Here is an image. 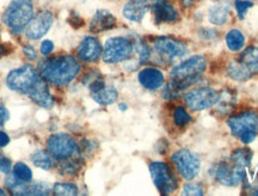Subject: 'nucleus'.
I'll return each mask as SVG.
<instances>
[{
    "label": "nucleus",
    "mask_w": 258,
    "mask_h": 196,
    "mask_svg": "<svg viewBox=\"0 0 258 196\" xmlns=\"http://www.w3.org/2000/svg\"><path fill=\"white\" fill-rule=\"evenodd\" d=\"M228 16H230V6L227 3H217L209 9V21L215 25L225 24L228 21Z\"/></svg>",
    "instance_id": "obj_23"
},
{
    "label": "nucleus",
    "mask_w": 258,
    "mask_h": 196,
    "mask_svg": "<svg viewBox=\"0 0 258 196\" xmlns=\"http://www.w3.org/2000/svg\"><path fill=\"white\" fill-rule=\"evenodd\" d=\"M54 49V44L51 41L49 40H46L43 41L41 44V53L43 54V55H48V54H50L51 51Z\"/></svg>",
    "instance_id": "obj_32"
},
{
    "label": "nucleus",
    "mask_w": 258,
    "mask_h": 196,
    "mask_svg": "<svg viewBox=\"0 0 258 196\" xmlns=\"http://www.w3.org/2000/svg\"><path fill=\"white\" fill-rule=\"evenodd\" d=\"M148 6L146 3H140L132 0L128 4L124 5L123 8V16L132 22H140L146 15Z\"/></svg>",
    "instance_id": "obj_22"
},
{
    "label": "nucleus",
    "mask_w": 258,
    "mask_h": 196,
    "mask_svg": "<svg viewBox=\"0 0 258 196\" xmlns=\"http://www.w3.org/2000/svg\"><path fill=\"white\" fill-rule=\"evenodd\" d=\"M252 153L249 150H237L226 162H221L215 169V177L228 187L239 184L245 176V169L250 166Z\"/></svg>",
    "instance_id": "obj_2"
},
{
    "label": "nucleus",
    "mask_w": 258,
    "mask_h": 196,
    "mask_svg": "<svg viewBox=\"0 0 258 196\" xmlns=\"http://www.w3.org/2000/svg\"><path fill=\"white\" fill-rule=\"evenodd\" d=\"M53 192L60 196H73L78 194V188L72 183H56L53 188Z\"/></svg>",
    "instance_id": "obj_27"
},
{
    "label": "nucleus",
    "mask_w": 258,
    "mask_h": 196,
    "mask_svg": "<svg viewBox=\"0 0 258 196\" xmlns=\"http://www.w3.org/2000/svg\"><path fill=\"white\" fill-rule=\"evenodd\" d=\"M54 22V16L50 11L43 10V11L37 12L36 15L32 16L25 30V36L29 40H40L43 37L51 27Z\"/></svg>",
    "instance_id": "obj_11"
},
{
    "label": "nucleus",
    "mask_w": 258,
    "mask_h": 196,
    "mask_svg": "<svg viewBox=\"0 0 258 196\" xmlns=\"http://www.w3.org/2000/svg\"><path fill=\"white\" fill-rule=\"evenodd\" d=\"M102 55L101 43L95 37L86 36L83 38L78 47V57L86 62H93Z\"/></svg>",
    "instance_id": "obj_17"
},
{
    "label": "nucleus",
    "mask_w": 258,
    "mask_h": 196,
    "mask_svg": "<svg viewBox=\"0 0 258 196\" xmlns=\"http://www.w3.org/2000/svg\"><path fill=\"white\" fill-rule=\"evenodd\" d=\"M10 143V138L4 132L0 130V147H4L6 145H9Z\"/></svg>",
    "instance_id": "obj_36"
},
{
    "label": "nucleus",
    "mask_w": 258,
    "mask_h": 196,
    "mask_svg": "<svg viewBox=\"0 0 258 196\" xmlns=\"http://www.w3.org/2000/svg\"><path fill=\"white\" fill-rule=\"evenodd\" d=\"M153 182L161 194L167 195L177 189V179L170 166L163 162H154L150 165Z\"/></svg>",
    "instance_id": "obj_9"
},
{
    "label": "nucleus",
    "mask_w": 258,
    "mask_h": 196,
    "mask_svg": "<svg viewBox=\"0 0 258 196\" xmlns=\"http://www.w3.org/2000/svg\"><path fill=\"white\" fill-rule=\"evenodd\" d=\"M80 65L74 56L59 55L41 60L38 63V73L50 84L62 86L78 76Z\"/></svg>",
    "instance_id": "obj_1"
},
{
    "label": "nucleus",
    "mask_w": 258,
    "mask_h": 196,
    "mask_svg": "<svg viewBox=\"0 0 258 196\" xmlns=\"http://www.w3.org/2000/svg\"><path fill=\"white\" fill-rule=\"evenodd\" d=\"M183 194L184 195H202L203 189L199 184H186L183 188Z\"/></svg>",
    "instance_id": "obj_31"
},
{
    "label": "nucleus",
    "mask_w": 258,
    "mask_h": 196,
    "mask_svg": "<svg viewBox=\"0 0 258 196\" xmlns=\"http://www.w3.org/2000/svg\"><path fill=\"white\" fill-rule=\"evenodd\" d=\"M6 53H8V50L5 49V47L3 46V44H0V57H2L3 55H5Z\"/></svg>",
    "instance_id": "obj_37"
},
{
    "label": "nucleus",
    "mask_w": 258,
    "mask_h": 196,
    "mask_svg": "<svg viewBox=\"0 0 258 196\" xmlns=\"http://www.w3.org/2000/svg\"><path fill=\"white\" fill-rule=\"evenodd\" d=\"M152 11L157 23H173L178 19V12L166 0H154Z\"/></svg>",
    "instance_id": "obj_18"
},
{
    "label": "nucleus",
    "mask_w": 258,
    "mask_h": 196,
    "mask_svg": "<svg viewBox=\"0 0 258 196\" xmlns=\"http://www.w3.org/2000/svg\"><path fill=\"white\" fill-rule=\"evenodd\" d=\"M31 160L32 163H34V165H36L37 168H41L43 170H50L54 166L51 154L46 152V151H35V152L31 154Z\"/></svg>",
    "instance_id": "obj_24"
},
{
    "label": "nucleus",
    "mask_w": 258,
    "mask_h": 196,
    "mask_svg": "<svg viewBox=\"0 0 258 196\" xmlns=\"http://www.w3.org/2000/svg\"><path fill=\"white\" fill-rule=\"evenodd\" d=\"M29 96L30 98L40 105L42 108L49 109L54 105V98L50 95L49 88H48L47 82L40 76V78L36 82V84L32 86V89L29 91Z\"/></svg>",
    "instance_id": "obj_16"
},
{
    "label": "nucleus",
    "mask_w": 258,
    "mask_h": 196,
    "mask_svg": "<svg viewBox=\"0 0 258 196\" xmlns=\"http://www.w3.org/2000/svg\"><path fill=\"white\" fill-rule=\"evenodd\" d=\"M120 109H121V110H125V109H127V105L121 104V105H120Z\"/></svg>",
    "instance_id": "obj_39"
},
{
    "label": "nucleus",
    "mask_w": 258,
    "mask_h": 196,
    "mask_svg": "<svg viewBox=\"0 0 258 196\" xmlns=\"http://www.w3.org/2000/svg\"><path fill=\"white\" fill-rule=\"evenodd\" d=\"M6 187L14 195H48L50 187L42 182H19L14 175L6 178Z\"/></svg>",
    "instance_id": "obj_13"
},
{
    "label": "nucleus",
    "mask_w": 258,
    "mask_h": 196,
    "mask_svg": "<svg viewBox=\"0 0 258 196\" xmlns=\"http://www.w3.org/2000/svg\"><path fill=\"white\" fill-rule=\"evenodd\" d=\"M206 66H207V62L205 57L200 55L190 57L171 71L170 85L175 90L188 88L189 85L198 82L202 73L205 72Z\"/></svg>",
    "instance_id": "obj_3"
},
{
    "label": "nucleus",
    "mask_w": 258,
    "mask_h": 196,
    "mask_svg": "<svg viewBox=\"0 0 258 196\" xmlns=\"http://www.w3.org/2000/svg\"><path fill=\"white\" fill-rule=\"evenodd\" d=\"M220 95L212 88H200L190 91L185 97L186 105L194 111L205 110L217 104Z\"/></svg>",
    "instance_id": "obj_10"
},
{
    "label": "nucleus",
    "mask_w": 258,
    "mask_h": 196,
    "mask_svg": "<svg viewBox=\"0 0 258 196\" xmlns=\"http://www.w3.org/2000/svg\"><path fill=\"white\" fill-rule=\"evenodd\" d=\"M14 176L19 182H30L32 172L27 164L19 162L14 166Z\"/></svg>",
    "instance_id": "obj_26"
},
{
    "label": "nucleus",
    "mask_w": 258,
    "mask_h": 196,
    "mask_svg": "<svg viewBox=\"0 0 258 196\" xmlns=\"http://www.w3.org/2000/svg\"><path fill=\"white\" fill-rule=\"evenodd\" d=\"M48 151L53 158L63 160L71 158L79 150L76 140L72 137L64 133H57L51 136L48 140Z\"/></svg>",
    "instance_id": "obj_8"
},
{
    "label": "nucleus",
    "mask_w": 258,
    "mask_h": 196,
    "mask_svg": "<svg viewBox=\"0 0 258 196\" xmlns=\"http://www.w3.org/2000/svg\"><path fill=\"white\" fill-rule=\"evenodd\" d=\"M23 53L25 54V55H27L28 59H30V60L36 59V56H37L36 50H35V48L32 46H25L23 48Z\"/></svg>",
    "instance_id": "obj_34"
},
{
    "label": "nucleus",
    "mask_w": 258,
    "mask_h": 196,
    "mask_svg": "<svg viewBox=\"0 0 258 196\" xmlns=\"http://www.w3.org/2000/svg\"><path fill=\"white\" fill-rule=\"evenodd\" d=\"M2 157H4V156H3V154H2V152H0V158H2Z\"/></svg>",
    "instance_id": "obj_42"
},
{
    "label": "nucleus",
    "mask_w": 258,
    "mask_h": 196,
    "mask_svg": "<svg viewBox=\"0 0 258 196\" xmlns=\"http://www.w3.org/2000/svg\"><path fill=\"white\" fill-rule=\"evenodd\" d=\"M9 117H10L9 110L4 107V105L0 104V126H3V124L9 120Z\"/></svg>",
    "instance_id": "obj_35"
},
{
    "label": "nucleus",
    "mask_w": 258,
    "mask_h": 196,
    "mask_svg": "<svg viewBox=\"0 0 258 196\" xmlns=\"http://www.w3.org/2000/svg\"><path fill=\"white\" fill-rule=\"evenodd\" d=\"M40 78L36 70L31 65H23L9 73L6 78V84L11 90L19 94H29L32 86L36 84Z\"/></svg>",
    "instance_id": "obj_6"
},
{
    "label": "nucleus",
    "mask_w": 258,
    "mask_h": 196,
    "mask_svg": "<svg viewBox=\"0 0 258 196\" xmlns=\"http://www.w3.org/2000/svg\"><path fill=\"white\" fill-rule=\"evenodd\" d=\"M238 62L244 67L249 75L252 77L258 73V48L249 47L245 49L239 59H237Z\"/></svg>",
    "instance_id": "obj_21"
},
{
    "label": "nucleus",
    "mask_w": 258,
    "mask_h": 196,
    "mask_svg": "<svg viewBox=\"0 0 258 196\" xmlns=\"http://www.w3.org/2000/svg\"><path fill=\"white\" fill-rule=\"evenodd\" d=\"M34 15L32 0H11L4 15L3 22L14 34H19L27 28Z\"/></svg>",
    "instance_id": "obj_4"
},
{
    "label": "nucleus",
    "mask_w": 258,
    "mask_h": 196,
    "mask_svg": "<svg viewBox=\"0 0 258 196\" xmlns=\"http://www.w3.org/2000/svg\"><path fill=\"white\" fill-rule=\"evenodd\" d=\"M91 96L97 103L101 105H109L116 102L117 99V91L112 86L104 84L102 79H97L95 83L90 85Z\"/></svg>",
    "instance_id": "obj_15"
},
{
    "label": "nucleus",
    "mask_w": 258,
    "mask_h": 196,
    "mask_svg": "<svg viewBox=\"0 0 258 196\" xmlns=\"http://www.w3.org/2000/svg\"><path fill=\"white\" fill-rule=\"evenodd\" d=\"M10 170H11V162H10V159L5 158V157H2V158H0V171L4 173H9Z\"/></svg>",
    "instance_id": "obj_33"
},
{
    "label": "nucleus",
    "mask_w": 258,
    "mask_h": 196,
    "mask_svg": "<svg viewBox=\"0 0 258 196\" xmlns=\"http://www.w3.org/2000/svg\"><path fill=\"white\" fill-rule=\"evenodd\" d=\"M172 160L183 178L192 179L198 176L200 171V160L192 152L188 150L177 151L172 156Z\"/></svg>",
    "instance_id": "obj_12"
},
{
    "label": "nucleus",
    "mask_w": 258,
    "mask_h": 196,
    "mask_svg": "<svg viewBox=\"0 0 258 196\" xmlns=\"http://www.w3.org/2000/svg\"><path fill=\"white\" fill-rule=\"evenodd\" d=\"M135 47H137V50H138V54L139 56H140V60L141 62H144V61H146L148 57H150V48L147 47V44L144 42L143 40H138L137 43H135Z\"/></svg>",
    "instance_id": "obj_30"
},
{
    "label": "nucleus",
    "mask_w": 258,
    "mask_h": 196,
    "mask_svg": "<svg viewBox=\"0 0 258 196\" xmlns=\"http://www.w3.org/2000/svg\"><path fill=\"white\" fill-rule=\"evenodd\" d=\"M252 6L253 4L251 2H249V0H237V2H235V10H237L238 12V17L240 19H244L247 10L252 8Z\"/></svg>",
    "instance_id": "obj_29"
},
{
    "label": "nucleus",
    "mask_w": 258,
    "mask_h": 196,
    "mask_svg": "<svg viewBox=\"0 0 258 196\" xmlns=\"http://www.w3.org/2000/svg\"><path fill=\"white\" fill-rule=\"evenodd\" d=\"M139 82L144 88L156 90L164 84V75L157 69H145L139 73Z\"/></svg>",
    "instance_id": "obj_20"
},
{
    "label": "nucleus",
    "mask_w": 258,
    "mask_h": 196,
    "mask_svg": "<svg viewBox=\"0 0 258 196\" xmlns=\"http://www.w3.org/2000/svg\"><path fill=\"white\" fill-rule=\"evenodd\" d=\"M135 2H140V3H147L148 0H135Z\"/></svg>",
    "instance_id": "obj_41"
},
{
    "label": "nucleus",
    "mask_w": 258,
    "mask_h": 196,
    "mask_svg": "<svg viewBox=\"0 0 258 196\" xmlns=\"http://www.w3.org/2000/svg\"><path fill=\"white\" fill-rule=\"evenodd\" d=\"M194 0H182V4L185 6V8H188V6H190L192 4Z\"/></svg>",
    "instance_id": "obj_38"
},
{
    "label": "nucleus",
    "mask_w": 258,
    "mask_h": 196,
    "mask_svg": "<svg viewBox=\"0 0 258 196\" xmlns=\"http://www.w3.org/2000/svg\"><path fill=\"white\" fill-rule=\"evenodd\" d=\"M116 25V18L106 10H98L93 16L90 30L92 33H102V31L110 30Z\"/></svg>",
    "instance_id": "obj_19"
},
{
    "label": "nucleus",
    "mask_w": 258,
    "mask_h": 196,
    "mask_svg": "<svg viewBox=\"0 0 258 196\" xmlns=\"http://www.w3.org/2000/svg\"><path fill=\"white\" fill-rule=\"evenodd\" d=\"M173 120H175V123L177 126H185L188 124L190 121H191V117L182 107H178L175 109V112H173Z\"/></svg>",
    "instance_id": "obj_28"
},
{
    "label": "nucleus",
    "mask_w": 258,
    "mask_h": 196,
    "mask_svg": "<svg viewBox=\"0 0 258 196\" xmlns=\"http://www.w3.org/2000/svg\"><path fill=\"white\" fill-rule=\"evenodd\" d=\"M133 51V43L125 37L109 38L103 49V61L106 63H116L127 60Z\"/></svg>",
    "instance_id": "obj_7"
},
{
    "label": "nucleus",
    "mask_w": 258,
    "mask_h": 196,
    "mask_svg": "<svg viewBox=\"0 0 258 196\" xmlns=\"http://www.w3.org/2000/svg\"><path fill=\"white\" fill-rule=\"evenodd\" d=\"M226 42L231 50L238 51L244 47L245 37L239 30H231L226 36Z\"/></svg>",
    "instance_id": "obj_25"
},
{
    "label": "nucleus",
    "mask_w": 258,
    "mask_h": 196,
    "mask_svg": "<svg viewBox=\"0 0 258 196\" xmlns=\"http://www.w3.org/2000/svg\"><path fill=\"white\" fill-rule=\"evenodd\" d=\"M228 127L232 133L238 137L244 144H250L258 134V114L256 112H241L228 118Z\"/></svg>",
    "instance_id": "obj_5"
},
{
    "label": "nucleus",
    "mask_w": 258,
    "mask_h": 196,
    "mask_svg": "<svg viewBox=\"0 0 258 196\" xmlns=\"http://www.w3.org/2000/svg\"><path fill=\"white\" fill-rule=\"evenodd\" d=\"M154 48L160 55L175 59L186 54V46L178 40L171 37H158L154 41Z\"/></svg>",
    "instance_id": "obj_14"
},
{
    "label": "nucleus",
    "mask_w": 258,
    "mask_h": 196,
    "mask_svg": "<svg viewBox=\"0 0 258 196\" xmlns=\"http://www.w3.org/2000/svg\"><path fill=\"white\" fill-rule=\"evenodd\" d=\"M0 195H5V191H4V190H3V189H2V188H0Z\"/></svg>",
    "instance_id": "obj_40"
}]
</instances>
